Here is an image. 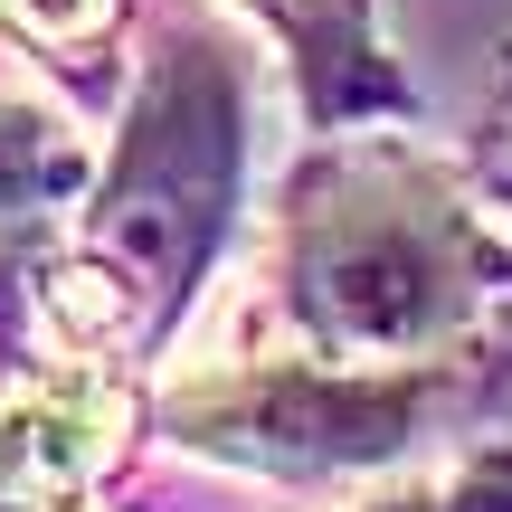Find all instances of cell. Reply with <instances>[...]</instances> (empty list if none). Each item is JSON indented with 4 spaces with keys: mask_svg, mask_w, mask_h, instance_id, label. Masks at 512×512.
<instances>
[{
    "mask_svg": "<svg viewBox=\"0 0 512 512\" xmlns=\"http://www.w3.org/2000/svg\"><path fill=\"white\" fill-rule=\"evenodd\" d=\"M494 285L503 256L465 209V190L427 152L380 133V143L313 152L285 181L238 342L313 370V380L446 418L475 380Z\"/></svg>",
    "mask_w": 512,
    "mask_h": 512,
    "instance_id": "cell-1",
    "label": "cell"
},
{
    "mask_svg": "<svg viewBox=\"0 0 512 512\" xmlns=\"http://www.w3.org/2000/svg\"><path fill=\"white\" fill-rule=\"evenodd\" d=\"M228 200H238V76L219 67V48H171L76 238L38 266L48 342L67 361H114V370L152 351L200 285L228 228Z\"/></svg>",
    "mask_w": 512,
    "mask_h": 512,
    "instance_id": "cell-2",
    "label": "cell"
},
{
    "mask_svg": "<svg viewBox=\"0 0 512 512\" xmlns=\"http://www.w3.org/2000/svg\"><path fill=\"white\" fill-rule=\"evenodd\" d=\"M133 427V380L114 361H67L48 380L0 389V512L76 503Z\"/></svg>",
    "mask_w": 512,
    "mask_h": 512,
    "instance_id": "cell-3",
    "label": "cell"
},
{
    "mask_svg": "<svg viewBox=\"0 0 512 512\" xmlns=\"http://www.w3.org/2000/svg\"><path fill=\"white\" fill-rule=\"evenodd\" d=\"M238 10L285 48L313 133H332V124L351 133L361 114H408V105H418L408 76L389 67L380 29H370V0H238Z\"/></svg>",
    "mask_w": 512,
    "mask_h": 512,
    "instance_id": "cell-4",
    "label": "cell"
},
{
    "mask_svg": "<svg viewBox=\"0 0 512 512\" xmlns=\"http://www.w3.org/2000/svg\"><path fill=\"white\" fill-rule=\"evenodd\" d=\"M0 29H10L19 48L76 67V57H95L114 38V0H0Z\"/></svg>",
    "mask_w": 512,
    "mask_h": 512,
    "instance_id": "cell-5",
    "label": "cell"
},
{
    "mask_svg": "<svg viewBox=\"0 0 512 512\" xmlns=\"http://www.w3.org/2000/svg\"><path fill=\"white\" fill-rule=\"evenodd\" d=\"M361 512H512V456H484V465H465V475L380 494V503H361Z\"/></svg>",
    "mask_w": 512,
    "mask_h": 512,
    "instance_id": "cell-6",
    "label": "cell"
},
{
    "mask_svg": "<svg viewBox=\"0 0 512 512\" xmlns=\"http://www.w3.org/2000/svg\"><path fill=\"white\" fill-rule=\"evenodd\" d=\"M475 171H484V190L512 209V95H503V114H494V133L475 143Z\"/></svg>",
    "mask_w": 512,
    "mask_h": 512,
    "instance_id": "cell-7",
    "label": "cell"
}]
</instances>
